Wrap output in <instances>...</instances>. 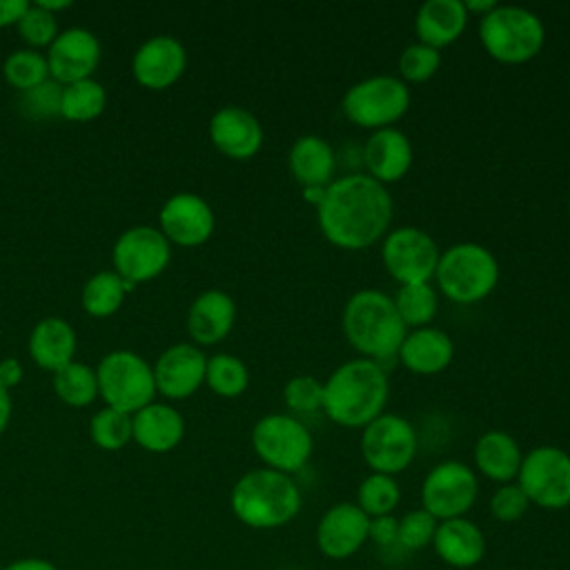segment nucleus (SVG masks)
<instances>
[{"label": "nucleus", "mask_w": 570, "mask_h": 570, "mask_svg": "<svg viewBox=\"0 0 570 570\" xmlns=\"http://www.w3.org/2000/svg\"><path fill=\"white\" fill-rule=\"evenodd\" d=\"M205 354L191 343H176L167 347L156 361L154 381L156 392L167 399H187L205 383Z\"/></svg>", "instance_id": "aec40b11"}, {"label": "nucleus", "mask_w": 570, "mask_h": 570, "mask_svg": "<svg viewBox=\"0 0 570 570\" xmlns=\"http://www.w3.org/2000/svg\"><path fill=\"white\" fill-rule=\"evenodd\" d=\"M22 381V365L18 363V358L9 356V358H2L0 361V385L2 387H13Z\"/></svg>", "instance_id": "49530a36"}, {"label": "nucleus", "mask_w": 570, "mask_h": 570, "mask_svg": "<svg viewBox=\"0 0 570 570\" xmlns=\"http://www.w3.org/2000/svg\"><path fill=\"white\" fill-rule=\"evenodd\" d=\"M292 178L305 187H327L334 176L336 154L334 147L316 134H305L294 140L287 154Z\"/></svg>", "instance_id": "bb28decb"}, {"label": "nucleus", "mask_w": 570, "mask_h": 570, "mask_svg": "<svg viewBox=\"0 0 570 570\" xmlns=\"http://www.w3.org/2000/svg\"><path fill=\"white\" fill-rule=\"evenodd\" d=\"M89 434L100 450H120L131 441V414L105 407L94 414L89 423Z\"/></svg>", "instance_id": "c9c22d12"}, {"label": "nucleus", "mask_w": 570, "mask_h": 570, "mask_svg": "<svg viewBox=\"0 0 570 570\" xmlns=\"http://www.w3.org/2000/svg\"><path fill=\"white\" fill-rule=\"evenodd\" d=\"M205 383L209 390L223 399H236L240 396L249 385V372L247 365L227 352L214 354L207 358L205 367Z\"/></svg>", "instance_id": "473e14b6"}, {"label": "nucleus", "mask_w": 570, "mask_h": 570, "mask_svg": "<svg viewBox=\"0 0 570 570\" xmlns=\"http://www.w3.org/2000/svg\"><path fill=\"white\" fill-rule=\"evenodd\" d=\"M441 67V51L423 45V42H412L407 45L401 56H399V78L407 82H425L430 80Z\"/></svg>", "instance_id": "58836bf2"}, {"label": "nucleus", "mask_w": 570, "mask_h": 570, "mask_svg": "<svg viewBox=\"0 0 570 570\" xmlns=\"http://www.w3.org/2000/svg\"><path fill=\"white\" fill-rule=\"evenodd\" d=\"M517 485L530 505L563 510L570 505V454L557 445H537L523 454Z\"/></svg>", "instance_id": "9d476101"}, {"label": "nucleus", "mask_w": 570, "mask_h": 570, "mask_svg": "<svg viewBox=\"0 0 570 570\" xmlns=\"http://www.w3.org/2000/svg\"><path fill=\"white\" fill-rule=\"evenodd\" d=\"M53 390L62 403L85 407L98 396L96 370L87 367L85 363L71 361L69 365L53 372Z\"/></svg>", "instance_id": "f704fd0d"}, {"label": "nucleus", "mask_w": 570, "mask_h": 570, "mask_svg": "<svg viewBox=\"0 0 570 570\" xmlns=\"http://www.w3.org/2000/svg\"><path fill=\"white\" fill-rule=\"evenodd\" d=\"M439 256L441 249L436 240L414 225L390 229L381 243L383 265L401 285L430 283L434 278Z\"/></svg>", "instance_id": "ddd939ff"}, {"label": "nucleus", "mask_w": 570, "mask_h": 570, "mask_svg": "<svg viewBox=\"0 0 570 570\" xmlns=\"http://www.w3.org/2000/svg\"><path fill=\"white\" fill-rule=\"evenodd\" d=\"M414 160V149L407 138L396 127H383L370 134L363 147V163L367 176L379 180L381 185H390L401 180Z\"/></svg>", "instance_id": "412c9836"}, {"label": "nucleus", "mask_w": 570, "mask_h": 570, "mask_svg": "<svg viewBox=\"0 0 570 570\" xmlns=\"http://www.w3.org/2000/svg\"><path fill=\"white\" fill-rule=\"evenodd\" d=\"M27 9H29L27 0H0V27L18 24Z\"/></svg>", "instance_id": "a18cd8bd"}, {"label": "nucleus", "mask_w": 570, "mask_h": 570, "mask_svg": "<svg viewBox=\"0 0 570 570\" xmlns=\"http://www.w3.org/2000/svg\"><path fill=\"white\" fill-rule=\"evenodd\" d=\"M434 278L445 298L470 305L483 301L497 287L499 263L485 245L463 240L441 252Z\"/></svg>", "instance_id": "423d86ee"}, {"label": "nucleus", "mask_w": 570, "mask_h": 570, "mask_svg": "<svg viewBox=\"0 0 570 570\" xmlns=\"http://www.w3.org/2000/svg\"><path fill=\"white\" fill-rule=\"evenodd\" d=\"M209 140L223 156L232 160H247L263 147V127L249 109L227 105L212 116Z\"/></svg>", "instance_id": "6ab92c4d"}, {"label": "nucleus", "mask_w": 570, "mask_h": 570, "mask_svg": "<svg viewBox=\"0 0 570 570\" xmlns=\"http://www.w3.org/2000/svg\"><path fill=\"white\" fill-rule=\"evenodd\" d=\"M105 105H107V91L94 78L62 85L60 118H65V120H71V122L94 120L102 114Z\"/></svg>", "instance_id": "7c9ffc66"}, {"label": "nucleus", "mask_w": 570, "mask_h": 570, "mask_svg": "<svg viewBox=\"0 0 570 570\" xmlns=\"http://www.w3.org/2000/svg\"><path fill=\"white\" fill-rule=\"evenodd\" d=\"M401 501V485L394 476L370 472L356 488V505L370 517H385L396 510Z\"/></svg>", "instance_id": "72a5a7b5"}, {"label": "nucleus", "mask_w": 570, "mask_h": 570, "mask_svg": "<svg viewBox=\"0 0 570 570\" xmlns=\"http://www.w3.org/2000/svg\"><path fill=\"white\" fill-rule=\"evenodd\" d=\"M432 548L448 570H470L485 557V534L468 517L439 521Z\"/></svg>", "instance_id": "4be33fe9"}, {"label": "nucleus", "mask_w": 570, "mask_h": 570, "mask_svg": "<svg viewBox=\"0 0 570 570\" xmlns=\"http://www.w3.org/2000/svg\"><path fill=\"white\" fill-rule=\"evenodd\" d=\"M396 534H399V519L394 514L370 519L367 541H374L381 548H390V546H396Z\"/></svg>", "instance_id": "c03bdc74"}, {"label": "nucleus", "mask_w": 570, "mask_h": 570, "mask_svg": "<svg viewBox=\"0 0 570 570\" xmlns=\"http://www.w3.org/2000/svg\"><path fill=\"white\" fill-rule=\"evenodd\" d=\"M98 394L105 399L107 407L134 414L151 403L156 394L154 370L129 350L109 352L98 370Z\"/></svg>", "instance_id": "1a4fd4ad"}, {"label": "nucleus", "mask_w": 570, "mask_h": 570, "mask_svg": "<svg viewBox=\"0 0 570 570\" xmlns=\"http://www.w3.org/2000/svg\"><path fill=\"white\" fill-rule=\"evenodd\" d=\"M468 11L463 0H425L414 16L419 42L434 49L448 47L465 31Z\"/></svg>", "instance_id": "a878e982"}, {"label": "nucleus", "mask_w": 570, "mask_h": 570, "mask_svg": "<svg viewBox=\"0 0 570 570\" xmlns=\"http://www.w3.org/2000/svg\"><path fill=\"white\" fill-rule=\"evenodd\" d=\"M416 450V430L401 414L383 412L361 432V454L372 472L396 476L410 468Z\"/></svg>", "instance_id": "9b49d317"}, {"label": "nucleus", "mask_w": 570, "mask_h": 570, "mask_svg": "<svg viewBox=\"0 0 570 570\" xmlns=\"http://www.w3.org/2000/svg\"><path fill=\"white\" fill-rule=\"evenodd\" d=\"M60 102H62V85L49 78L31 89L20 91L18 111L27 120L45 122L60 116Z\"/></svg>", "instance_id": "e433bc0d"}, {"label": "nucleus", "mask_w": 570, "mask_h": 570, "mask_svg": "<svg viewBox=\"0 0 570 570\" xmlns=\"http://www.w3.org/2000/svg\"><path fill=\"white\" fill-rule=\"evenodd\" d=\"M530 508V501L525 499L523 490L517 485V481L512 483H501L492 497H490V514L501 521V523H512L519 521L525 510Z\"/></svg>", "instance_id": "37998d69"}, {"label": "nucleus", "mask_w": 570, "mask_h": 570, "mask_svg": "<svg viewBox=\"0 0 570 570\" xmlns=\"http://www.w3.org/2000/svg\"><path fill=\"white\" fill-rule=\"evenodd\" d=\"M252 448L265 468L292 476L307 465L314 452V439L298 419L274 412L254 423Z\"/></svg>", "instance_id": "6e6552de"}, {"label": "nucleus", "mask_w": 570, "mask_h": 570, "mask_svg": "<svg viewBox=\"0 0 570 570\" xmlns=\"http://www.w3.org/2000/svg\"><path fill=\"white\" fill-rule=\"evenodd\" d=\"M403 367L421 374L432 376L443 372L454 358V341L448 332L434 325L410 330L396 352Z\"/></svg>", "instance_id": "5701e85b"}, {"label": "nucleus", "mask_w": 570, "mask_h": 570, "mask_svg": "<svg viewBox=\"0 0 570 570\" xmlns=\"http://www.w3.org/2000/svg\"><path fill=\"white\" fill-rule=\"evenodd\" d=\"M479 497L476 472L456 459L436 463L421 483V508L436 521L465 517Z\"/></svg>", "instance_id": "f8f14e48"}, {"label": "nucleus", "mask_w": 570, "mask_h": 570, "mask_svg": "<svg viewBox=\"0 0 570 570\" xmlns=\"http://www.w3.org/2000/svg\"><path fill=\"white\" fill-rule=\"evenodd\" d=\"M185 436V419L167 403H149L131 414V439L147 452H169Z\"/></svg>", "instance_id": "393cba45"}, {"label": "nucleus", "mask_w": 570, "mask_h": 570, "mask_svg": "<svg viewBox=\"0 0 570 570\" xmlns=\"http://www.w3.org/2000/svg\"><path fill=\"white\" fill-rule=\"evenodd\" d=\"M303 196H305L307 203H312L314 207H318V203H321L323 196H325V187H305V189H303Z\"/></svg>", "instance_id": "603ef678"}, {"label": "nucleus", "mask_w": 570, "mask_h": 570, "mask_svg": "<svg viewBox=\"0 0 570 570\" xmlns=\"http://www.w3.org/2000/svg\"><path fill=\"white\" fill-rule=\"evenodd\" d=\"M479 40L485 53L503 65L532 60L546 42L543 20L519 4H497L479 18Z\"/></svg>", "instance_id": "39448f33"}, {"label": "nucleus", "mask_w": 570, "mask_h": 570, "mask_svg": "<svg viewBox=\"0 0 570 570\" xmlns=\"http://www.w3.org/2000/svg\"><path fill=\"white\" fill-rule=\"evenodd\" d=\"M394 570H396V568H394Z\"/></svg>", "instance_id": "4d7b16f0"}, {"label": "nucleus", "mask_w": 570, "mask_h": 570, "mask_svg": "<svg viewBox=\"0 0 570 570\" xmlns=\"http://www.w3.org/2000/svg\"><path fill=\"white\" fill-rule=\"evenodd\" d=\"M18 31L22 36V40L31 47H49L53 40H56V31H58V24H56V16L36 7V4H29V9L24 11V16L20 18L18 22Z\"/></svg>", "instance_id": "79ce46f5"}, {"label": "nucleus", "mask_w": 570, "mask_h": 570, "mask_svg": "<svg viewBox=\"0 0 570 570\" xmlns=\"http://www.w3.org/2000/svg\"><path fill=\"white\" fill-rule=\"evenodd\" d=\"M394 203L385 185L367 174H345L325 187L316 207L318 229L334 247L365 249L390 232Z\"/></svg>", "instance_id": "f257e3e1"}, {"label": "nucleus", "mask_w": 570, "mask_h": 570, "mask_svg": "<svg viewBox=\"0 0 570 570\" xmlns=\"http://www.w3.org/2000/svg\"><path fill=\"white\" fill-rule=\"evenodd\" d=\"M439 521L423 508L410 510L399 519L396 546L403 550H423L432 546Z\"/></svg>", "instance_id": "ea45409f"}, {"label": "nucleus", "mask_w": 570, "mask_h": 570, "mask_svg": "<svg viewBox=\"0 0 570 570\" xmlns=\"http://www.w3.org/2000/svg\"><path fill=\"white\" fill-rule=\"evenodd\" d=\"M568 212H570V194H568Z\"/></svg>", "instance_id": "864d4df0"}, {"label": "nucleus", "mask_w": 570, "mask_h": 570, "mask_svg": "<svg viewBox=\"0 0 570 570\" xmlns=\"http://www.w3.org/2000/svg\"><path fill=\"white\" fill-rule=\"evenodd\" d=\"M9 419H11V396H9V390L0 385V434L7 430Z\"/></svg>", "instance_id": "8fccbe9b"}, {"label": "nucleus", "mask_w": 570, "mask_h": 570, "mask_svg": "<svg viewBox=\"0 0 570 570\" xmlns=\"http://www.w3.org/2000/svg\"><path fill=\"white\" fill-rule=\"evenodd\" d=\"M45 58L49 76L60 85H71L91 78L100 62V42L89 29L73 27L56 36Z\"/></svg>", "instance_id": "f3484780"}, {"label": "nucleus", "mask_w": 570, "mask_h": 570, "mask_svg": "<svg viewBox=\"0 0 570 570\" xmlns=\"http://www.w3.org/2000/svg\"><path fill=\"white\" fill-rule=\"evenodd\" d=\"M370 534V517L356 503H334L316 523V546L323 557L341 561L356 554Z\"/></svg>", "instance_id": "2eb2a0df"}, {"label": "nucleus", "mask_w": 570, "mask_h": 570, "mask_svg": "<svg viewBox=\"0 0 570 570\" xmlns=\"http://www.w3.org/2000/svg\"><path fill=\"white\" fill-rule=\"evenodd\" d=\"M394 307L405 327H425L432 325L439 312V296L430 283H410L401 285L399 292L392 296Z\"/></svg>", "instance_id": "2f4dec72"}, {"label": "nucleus", "mask_w": 570, "mask_h": 570, "mask_svg": "<svg viewBox=\"0 0 570 570\" xmlns=\"http://www.w3.org/2000/svg\"><path fill=\"white\" fill-rule=\"evenodd\" d=\"M116 274L127 283H145L165 272L171 258L169 240L165 234L149 225H136L122 232L114 245Z\"/></svg>", "instance_id": "4468645a"}, {"label": "nucleus", "mask_w": 570, "mask_h": 570, "mask_svg": "<svg viewBox=\"0 0 570 570\" xmlns=\"http://www.w3.org/2000/svg\"><path fill=\"white\" fill-rule=\"evenodd\" d=\"M236 303L223 289L198 294L187 309V332L198 345L220 343L234 327Z\"/></svg>", "instance_id": "b1692460"}, {"label": "nucleus", "mask_w": 570, "mask_h": 570, "mask_svg": "<svg viewBox=\"0 0 570 570\" xmlns=\"http://www.w3.org/2000/svg\"><path fill=\"white\" fill-rule=\"evenodd\" d=\"M341 327L347 343L363 358L379 363L383 358L396 356L407 334V327L394 307V298L372 287L358 289L345 301Z\"/></svg>", "instance_id": "20e7f679"}, {"label": "nucleus", "mask_w": 570, "mask_h": 570, "mask_svg": "<svg viewBox=\"0 0 570 570\" xmlns=\"http://www.w3.org/2000/svg\"><path fill=\"white\" fill-rule=\"evenodd\" d=\"M0 570H4V566H2V563H0Z\"/></svg>", "instance_id": "5fc2aeb1"}, {"label": "nucleus", "mask_w": 570, "mask_h": 570, "mask_svg": "<svg viewBox=\"0 0 570 570\" xmlns=\"http://www.w3.org/2000/svg\"><path fill=\"white\" fill-rule=\"evenodd\" d=\"M387 399V374L372 358H350L323 381V412L343 428H365L385 412Z\"/></svg>", "instance_id": "f03ea898"}, {"label": "nucleus", "mask_w": 570, "mask_h": 570, "mask_svg": "<svg viewBox=\"0 0 570 570\" xmlns=\"http://www.w3.org/2000/svg\"><path fill=\"white\" fill-rule=\"evenodd\" d=\"M568 85H570V76H568Z\"/></svg>", "instance_id": "6e6d98bb"}, {"label": "nucleus", "mask_w": 570, "mask_h": 570, "mask_svg": "<svg viewBox=\"0 0 570 570\" xmlns=\"http://www.w3.org/2000/svg\"><path fill=\"white\" fill-rule=\"evenodd\" d=\"M131 289L134 285L116 272H98L82 287V309L98 318L111 316L122 305L125 294Z\"/></svg>", "instance_id": "c756f323"}, {"label": "nucleus", "mask_w": 570, "mask_h": 570, "mask_svg": "<svg viewBox=\"0 0 570 570\" xmlns=\"http://www.w3.org/2000/svg\"><path fill=\"white\" fill-rule=\"evenodd\" d=\"M214 225L216 218L209 203L191 191L169 196L160 209V232L167 240L183 247H196L209 240Z\"/></svg>", "instance_id": "dca6fc26"}, {"label": "nucleus", "mask_w": 570, "mask_h": 570, "mask_svg": "<svg viewBox=\"0 0 570 570\" xmlns=\"http://www.w3.org/2000/svg\"><path fill=\"white\" fill-rule=\"evenodd\" d=\"M234 517L252 530H276L287 525L303 508V494L289 474L254 468L232 488Z\"/></svg>", "instance_id": "7ed1b4c3"}, {"label": "nucleus", "mask_w": 570, "mask_h": 570, "mask_svg": "<svg viewBox=\"0 0 570 570\" xmlns=\"http://www.w3.org/2000/svg\"><path fill=\"white\" fill-rule=\"evenodd\" d=\"M4 570H58V568L51 561H47V559L27 557V559L11 561L9 566H4Z\"/></svg>", "instance_id": "de8ad7c7"}, {"label": "nucleus", "mask_w": 570, "mask_h": 570, "mask_svg": "<svg viewBox=\"0 0 570 570\" xmlns=\"http://www.w3.org/2000/svg\"><path fill=\"white\" fill-rule=\"evenodd\" d=\"M187 67L185 47L174 36H151L145 40L131 60V71L145 89H167Z\"/></svg>", "instance_id": "a211bd4d"}, {"label": "nucleus", "mask_w": 570, "mask_h": 570, "mask_svg": "<svg viewBox=\"0 0 570 570\" xmlns=\"http://www.w3.org/2000/svg\"><path fill=\"white\" fill-rule=\"evenodd\" d=\"M4 78L18 91L31 89V87L49 80L47 58L40 56L36 49L11 51L9 58L4 60Z\"/></svg>", "instance_id": "4c0bfd02"}, {"label": "nucleus", "mask_w": 570, "mask_h": 570, "mask_svg": "<svg viewBox=\"0 0 570 570\" xmlns=\"http://www.w3.org/2000/svg\"><path fill=\"white\" fill-rule=\"evenodd\" d=\"M474 465L476 470L494 483L517 481L523 452L517 439L503 430H488L474 443Z\"/></svg>", "instance_id": "cd10ccee"}, {"label": "nucleus", "mask_w": 570, "mask_h": 570, "mask_svg": "<svg viewBox=\"0 0 570 570\" xmlns=\"http://www.w3.org/2000/svg\"><path fill=\"white\" fill-rule=\"evenodd\" d=\"M463 4H465L468 16L472 13V16L483 18V16H485V13H490L499 2H497V0H463Z\"/></svg>", "instance_id": "09e8293b"}, {"label": "nucleus", "mask_w": 570, "mask_h": 570, "mask_svg": "<svg viewBox=\"0 0 570 570\" xmlns=\"http://www.w3.org/2000/svg\"><path fill=\"white\" fill-rule=\"evenodd\" d=\"M36 7H40V9L49 11V13H56V11H60V9L71 7V0H38Z\"/></svg>", "instance_id": "3c124183"}, {"label": "nucleus", "mask_w": 570, "mask_h": 570, "mask_svg": "<svg viewBox=\"0 0 570 570\" xmlns=\"http://www.w3.org/2000/svg\"><path fill=\"white\" fill-rule=\"evenodd\" d=\"M76 354V332L58 316L42 318L29 334V356L49 372L69 365Z\"/></svg>", "instance_id": "c85d7f7f"}, {"label": "nucleus", "mask_w": 570, "mask_h": 570, "mask_svg": "<svg viewBox=\"0 0 570 570\" xmlns=\"http://www.w3.org/2000/svg\"><path fill=\"white\" fill-rule=\"evenodd\" d=\"M410 89L399 76L376 73L354 82L343 100L341 109L356 127L376 131L383 127H394L410 109Z\"/></svg>", "instance_id": "0eeeda50"}, {"label": "nucleus", "mask_w": 570, "mask_h": 570, "mask_svg": "<svg viewBox=\"0 0 570 570\" xmlns=\"http://www.w3.org/2000/svg\"><path fill=\"white\" fill-rule=\"evenodd\" d=\"M283 399L294 412L323 410V381L312 374L292 376L283 387Z\"/></svg>", "instance_id": "a19ab883"}]
</instances>
